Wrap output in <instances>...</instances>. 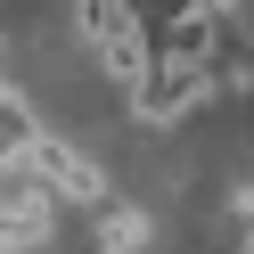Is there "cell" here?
Returning a JSON list of instances; mask_svg holds the SVG:
<instances>
[{
	"label": "cell",
	"instance_id": "6da1fadb",
	"mask_svg": "<svg viewBox=\"0 0 254 254\" xmlns=\"http://www.w3.org/2000/svg\"><path fill=\"white\" fill-rule=\"evenodd\" d=\"M82 33H90V50H99V66H107L115 90H139V82H148L156 41H148V25H139L131 0H82Z\"/></svg>",
	"mask_w": 254,
	"mask_h": 254
},
{
	"label": "cell",
	"instance_id": "7a4b0ae2",
	"mask_svg": "<svg viewBox=\"0 0 254 254\" xmlns=\"http://www.w3.org/2000/svg\"><path fill=\"white\" fill-rule=\"evenodd\" d=\"M205 90H213V66L156 58V66H148V82H139V90H123V99H131V115H139V123H181L189 107H205Z\"/></svg>",
	"mask_w": 254,
	"mask_h": 254
},
{
	"label": "cell",
	"instance_id": "3957f363",
	"mask_svg": "<svg viewBox=\"0 0 254 254\" xmlns=\"http://www.w3.org/2000/svg\"><path fill=\"white\" fill-rule=\"evenodd\" d=\"M25 181H41V189H58V197L90 205V213L107 205V181H99V164H90V156H74L66 139H50V131H41V139H33V156H25Z\"/></svg>",
	"mask_w": 254,
	"mask_h": 254
},
{
	"label": "cell",
	"instance_id": "277c9868",
	"mask_svg": "<svg viewBox=\"0 0 254 254\" xmlns=\"http://www.w3.org/2000/svg\"><path fill=\"white\" fill-rule=\"evenodd\" d=\"M50 221H58V189L25 181L17 197H0V254H17V246H41V238H50Z\"/></svg>",
	"mask_w": 254,
	"mask_h": 254
},
{
	"label": "cell",
	"instance_id": "5b68a950",
	"mask_svg": "<svg viewBox=\"0 0 254 254\" xmlns=\"http://www.w3.org/2000/svg\"><path fill=\"white\" fill-rule=\"evenodd\" d=\"M213 8H197V0H189V8H181V17H172V33H164V50H156V58H189V66H213Z\"/></svg>",
	"mask_w": 254,
	"mask_h": 254
},
{
	"label": "cell",
	"instance_id": "8992f818",
	"mask_svg": "<svg viewBox=\"0 0 254 254\" xmlns=\"http://www.w3.org/2000/svg\"><path fill=\"white\" fill-rule=\"evenodd\" d=\"M33 139H41L33 107H25V99H8V107H0V172H25V156H33Z\"/></svg>",
	"mask_w": 254,
	"mask_h": 254
},
{
	"label": "cell",
	"instance_id": "52a82bcc",
	"mask_svg": "<svg viewBox=\"0 0 254 254\" xmlns=\"http://www.w3.org/2000/svg\"><path fill=\"white\" fill-rule=\"evenodd\" d=\"M148 246V213L139 205H99V254H139Z\"/></svg>",
	"mask_w": 254,
	"mask_h": 254
},
{
	"label": "cell",
	"instance_id": "ba28073f",
	"mask_svg": "<svg viewBox=\"0 0 254 254\" xmlns=\"http://www.w3.org/2000/svg\"><path fill=\"white\" fill-rule=\"evenodd\" d=\"M197 8H213V17H230V8H238V0H197Z\"/></svg>",
	"mask_w": 254,
	"mask_h": 254
},
{
	"label": "cell",
	"instance_id": "9c48e42d",
	"mask_svg": "<svg viewBox=\"0 0 254 254\" xmlns=\"http://www.w3.org/2000/svg\"><path fill=\"white\" fill-rule=\"evenodd\" d=\"M8 99H17V90H8V82H0V107H8Z\"/></svg>",
	"mask_w": 254,
	"mask_h": 254
},
{
	"label": "cell",
	"instance_id": "30bf717a",
	"mask_svg": "<svg viewBox=\"0 0 254 254\" xmlns=\"http://www.w3.org/2000/svg\"><path fill=\"white\" fill-rule=\"evenodd\" d=\"M0 50H8V41H0Z\"/></svg>",
	"mask_w": 254,
	"mask_h": 254
},
{
	"label": "cell",
	"instance_id": "8fae6325",
	"mask_svg": "<svg viewBox=\"0 0 254 254\" xmlns=\"http://www.w3.org/2000/svg\"><path fill=\"white\" fill-rule=\"evenodd\" d=\"M246 254H254V246H246Z\"/></svg>",
	"mask_w": 254,
	"mask_h": 254
}]
</instances>
